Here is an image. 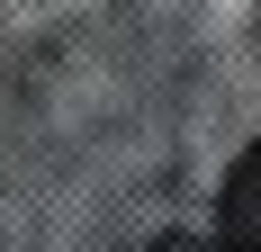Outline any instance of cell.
I'll return each mask as SVG.
<instances>
[{"label": "cell", "mask_w": 261, "mask_h": 252, "mask_svg": "<svg viewBox=\"0 0 261 252\" xmlns=\"http://www.w3.org/2000/svg\"><path fill=\"white\" fill-rule=\"evenodd\" d=\"M216 234L243 252H261V144L234 153V171H225V198H216Z\"/></svg>", "instance_id": "1"}]
</instances>
